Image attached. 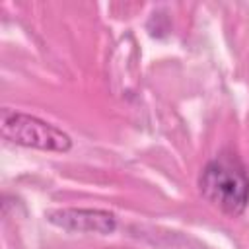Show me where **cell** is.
Wrapping results in <instances>:
<instances>
[{"label": "cell", "mask_w": 249, "mask_h": 249, "mask_svg": "<svg viewBox=\"0 0 249 249\" xmlns=\"http://www.w3.org/2000/svg\"><path fill=\"white\" fill-rule=\"evenodd\" d=\"M200 195L226 216H239L249 204V175L235 156L210 160L198 177Z\"/></svg>", "instance_id": "cell-1"}, {"label": "cell", "mask_w": 249, "mask_h": 249, "mask_svg": "<svg viewBox=\"0 0 249 249\" xmlns=\"http://www.w3.org/2000/svg\"><path fill=\"white\" fill-rule=\"evenodd\" d=\"M0 132L6 140L43 152H70L72 138L54 124L4 107L0 111Z\"/></svg>", "instance_id": "cell-2"}, {"label": "cell", "mask_w": 249, "mask_h": 249, "mask_svg": "<svg viewBox=\"0 0 249 249\" xmlns=\"http://www.w3.org/2000/svg\"><path fill=\"white\" fill-rule=\"evenodd\" d=\"M45 216L53 226L66 231L113 233L117 228L115 214L99 208H56L49 210Z\"/></svg>", "instance_id": "cell-3"}]
</instances>
